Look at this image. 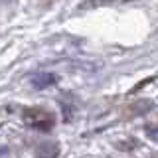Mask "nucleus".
<instances>
[{
    "mask_svg": "<svg viewBox=\"0 0 158 158\" xmlns=\"http://www.w3.org/2000/svg\"><path fill=\"white\" fill-rule=\"evenodd\" d=\"M22 118H24V125L32 131H38V132H49L56 125V117L52 113L44 111L40 107H32V109H26L22 113Z\"/></svg>",
    "mask_w": 158,
    "mask_h": 158,
    "instance_id": "f257e3e1",
    "label": "nucleus"
},
{
    "mask_svg": "<svg viewBox=\"0 0 158 158\" xmlns=\"http://www.w3.org/2000/svg\"><path fill=\"white\" fill-rule=\"evenodd\" d=\"M30 83H32L34 89H48V87H52V85L57 83V75L56 73H48V71L36 73V75L30 77Z\"/></svg>",
    "mask_w": 158,
    "mask_h": 158,
    "instance_id": "f03ea898",
    "label": "nucleus"
},
{
    "mask_svg": "<svg viewBox=\"0 0 158 158\" xmlns=\"http://www.w3.org/2000/svg\"><path fill=\"white\" fill-rule=\"evenodd\" d=\"M59 156V146L56 142H46L36 150V158H57Z\"/></svg>",
    "mask_w": 158,
    "mask_h": 158,
    "instance_id": "7ed1b4c3",
    "label": "nucleus"
},
{
    "mask_svg": "<svg viewBox=\"0 0 158 158\" xmlns=\"http://www.w3.org/2000/svg\"><path fill=\"white\" fill-rule=\"evenodd\" d=\"M115 2V0H87V2H83L79 10H87V8H97V6H105V4H111Z\"/></svg>",
    "mask_w": 158,
    "mask_h": 158,
    "instance_id": "20e7f679",
    "label": "nucleus"
},
{
    "mask_svg": "<svg viewBox=\"0 0 158 158\" xmlns=\"http://www.w3.org/2000/svg\"><path fill=\"white\" fill-rule=\"evenodd\" d=\"M146 135H148L150 140H156L158 142V127H148L146 128Z\"/></svg>",
    "mask_w": 158,
    "mask_h": 158,
    "instance_id": "39448f33",
    "label": "nucleus"
}]
</instances>
